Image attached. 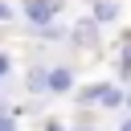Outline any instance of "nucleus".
<instances>
[{
    "label": "nucleus",
    "mask_w": 131,
    "mask_h": 131,
    "mask_svg": "<svg viewBox=\"0 0 131 131\" xmlns=\"http://www.w3.org/2000/svg\"><path fill=\"white\" fill-rule=\"evenodd\" d=\"M70 41L82 45V49H94V45H98V20H78V25L70 29Z\"/></svg>",
    "instance_id": "f257e3e1"
},
{
    "label": "nucleus",
    "mask_w": 131,
    "mask_h": 131,
    "mask_svg": "<svg viewBox=\"0 0 131 131\" xmlns=\"http://www.w3.org/2000/svg\"><path fill=\"white\" fill-rule=\"evenodd\" d=\"M74 86V74L66 70V66H49V74H45V94H66Z\"/></svg>",
    "instance_id": "f03ea898"
},
{
    "label": "nucleus",
    "mask_w": 131,
    "mask_h": 131,
    "mask_svg": "<svg viewBox=\"0 0 131 131\" xmlns=\"http://www.w3.org/2000/svg\"><path fill=\"white\" fill-rule=\"evenodd\" d=\"M53 12H57V0H25V16L33 25H49Z\"/></svg>",
    "instance_id": "7ed1b4c3"
},
{
    "label": "nucleus",
    "mask_w": 131,
    "mask_h": 131,
    "mask_svg": "<svg viewBox=\"0 0 131 131\" xmlns=\"http://www.w3.org/2000/svg\"><path fill=\"white\" fill-rule=\"evenodd\" d=\"M45 74H49V66H33L29 78H25V86H29L33 94H45Z\"/></svg>",
    "instance_id": "20e7f679"
},
{
    "label": "nucleus",
    "mask_w": 131,
    "mask_h": 131,
    "mask_svg": "<svg viewBox=\"0 0 131 131\" xmlns=\"http://www.w3.org/2000/svg\"><path fill=\"white\" fill-rule=\"evenodd\" d=\"M119 16V4L115 0H94V16L90 20H115Z\"/></svg>",
    "instance_id": "39448f33"
},
{
    "label": "nucleus",
    "mask_w": 131,
    "mask_h": 131,
    "mask_svg": "<svg viewBox=\"0 0 131 131\" xmlns=\"http://www.w3.org/2000/svg\"><path fill=\"white\" fill-rule=\"evenodd\" d=\"M98 102H102V106H119V102H123V94H119L111 82H98Z\"/></svg>",
    "instance_id": "423d86ee"
},
{
    "label": "nucleus",
    "mask_w": 131,
    "mask_h": 131,
    "mask_svg": "<svg viewBox=\"0 0 131 131\" xmlns=\"http://www.w3.org/2000/svg\"><path fill=\"white\" fill-rule=\"evenodd\" d=\"M119 74H123V78H131V37L123 41V57H119Z\"/></svg>",
    "instance_id": "0eeeda50"
},
{
    "label": "nucleus",
    "mask_w": 131,
    "mask_h": 131,
    "mask_svg": "<svg viewBox=\"0 0 131 131\" xmlns=\"http://www.w3.org/2000/svg\"><path fill=\"white\" fill-rule=\"evenodd\" d=\"M0 131H16V115H8V111H0Z\"/></svg>",
    "instance_id": "6e6552de"
},
{
    "label": "nucleus",
    "mask_w": 131,
    "mask_h": 131,
    "mask_svg": "<svg viewBox=\"0 0 131 131\" xmlns=\"http://www.w3.org/2000/svg\"><path fill=\"white\" fill-rule=\"evenodd\" d=\"M8 70H12V57H8V53H0V82L8 78Z\"/></svg>",
    "instance_id": "1a4fd4ad"
},
{
    "label": "nucleus",
    "mask_w": 131,
    "mask_h": 131,
    "mask_svg": "<svg viewBox=\"0 0 131 131\" xmlns=\"http://www.w3.org/2000/svg\"><path fill=\"white\" fill-rule=\"evenodd\" d=\"M8 16H12V8H8V4L0 0V20H8Z\"/></svg>",
    "instance_id": "9d476101"
},
{
    "label": "nucleus",
    "mask_w": 131,
    "mask_h": 131,
    "mask_svg": "<svg viewBox=\"0 0 131 131\" xmlns=\"http://www.w3.org/2000/svg\"><path fill=\"white\" fill-rule=\"evenodd\" d=\"M45 131H61V123H53V119H49V123H45Z\"/></svg>",
    "instance_id": "9b49d317"
},
{
    "label": "nucleus",
    "mask_w": 131,
    "mask_h": 131,
    "mask_svg": "<svg viewBox=\"0 0 131 131\" xmlns=\"http://www.w3.org/2000/svg\"><path fill=\"white\" fill-rule=\"evenodd\" d=\"M119 131H131V115H127V119H123V127H119Z\"/></svg>",
    "instance_id": "f8f14e48"
},
{
    "label": "nucleus",
    "mask_w": 131,
    "mask_h": 131,
    "mask_svg": "<svg viewBox=\"0 0 131 131\" xmlns=\"http://www.w3.org/2000/svg\"><path fill=\"white\" fill-rule=\"evenodd\" d=\"M127 106H131V94H127Z\"/></svg>",
    "instance_id": "ddd939ff"
},
{
    "label": "nucleus",
    "mask_w": 131,
    "mask_h": 131,
    "mask_svg": "<svg viewBox=\"0 0 131 131\" xmlns=\"http://www.w3.org/2000/svg\"><path fill=\"white\" fill-rule=\"evenodd\" d=\"M57 4H61V0H57Z\"/></svg>",
    "instance_id": "4468645a"
}]
</instances>
